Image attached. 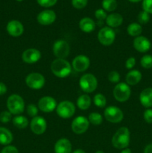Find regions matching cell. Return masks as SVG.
<instances>
[{
    "mask_svg": "<svg viewBox=\"0 0 152 153\" xmlns=\"http://www.w3.org/2000/svg\"><path fill=\"white\" fill-rule=\"evenodd\" d=\"M131 141V133L127 127H121L112 137L111 143L113 147L117 149H124L128 147Z\"/></svg>",
    "mask_w": 152,
    "mask_h": 153,
    "instance_id": "6da1fadb",
    "label": "cell"
},
{
    "mask_svg": "<svg viewBox=\"0 0 152 153\" xmlns=\"http://www.w3.org/2000/svg\"><path fill=\"white\" fill-rule=\"evenodd\" d=\"M51 71L60 79L66 78L72 73V64L66 59L56 58L51 64Z\"/></svg>",
    "mask_w": 152,
    "mask_h": 153,
    "instance_id": "7a4b0ae2",
    "label": "cell"
},
{
    "mask_svg": "<svg viewBox=\"0 0 152 153\" xmlns=\"http://www.w3.org/2000/svg\"><path fill=\"white\" fill-rule=\"evenodd\" d=\"M7 111L11 114L20 115L25 110V105L23 98L19 94H12L7 100Z\"/></svg>",
    "mask_w": 152,
    "mask_h": 153,
    "instance_id": "3957f363",
    "label": "cell"
},
{
    "mask_svg": "<svg viewBox=\"0 0 152 153\" xmlns=\"http://www.w3.org/2000/svg\"><path fill=\"white\" fill-rule=\"evenodd\" d=\"M79 86L84 93L91 94L96 90L98 87V80L92 73H86L79 79Z\"/></svg>",
    "mask_w": 152,
    "mask_h": 153,
    "instance_id": "277c9868",
    "label": "cell"
},
{
    "mask_svg": "<svg viewBox=\"0 0 152 153\" xmlns=\"http://www.w3.org/2000/svg\"><path fill=\"white\" fill-rule=\"evenodd\" d=\"M113 97L119 102H125L130 99L131 95V90L127 83L119 82L116 84L113 91Z\"/></svg>",
    "mask_w": 152,
    "mask_h": 153,
    "instance_id": "5b68a950",
    "label": "cell"
},
{
    "mask_svg": "<svg viewBox=\"0 0 152 153\" xmlns=\"http://www.w3.org/2000/svg\"><path fill=\"white\" fill-rule=\"evenodd\" d=\"M75 105L69 100H64L58 104L56 108L57 114L63 119L71 118L75 113Z\"/></svg>",
    "mask_w": 152,
    "mask_h": 153,
    "instance_id": "8992f818",
    "label": "cell"
},
{
    "mask_svg": "<svg viewBox=\"0 0 152 153\" xmlns=\"http://www.w3.org/2000/svg\"><path fill=\"white\" fill-rule=\"evenodd\" d=\"M52 52L57 58L66 59L70 52V46L68 42L63 39L57 40L52 46Z\"/></svg>",
    "mask_w": 152,
    "mask_h": 153,
    "instance_id": "52a82bcc",
    "label": "cell"
},
{
    "mask_svg": "<svg viewBox=\"0 0 152 153\" xmlns=\"http://www.w3.org/2000/svg\"><path fill=\"white\" fill-rule=\"evenodd\" d=\"M98 40L103 46H109L114 43L116 40V32L112 28L103 27L98 33Z\"/></svg>",
    "mask_w": 152,
    "mask_h": 153,
    "instance_id": "ba28073f",
    "label": "cell"
},
{
    "mask_svg": "<svg viewBox=\"0 0 152 153\" xmlns=\"http://www.w3.org/2000/svg\"><path fill=\"white\" fill-rule=\"evenodd\" d=\"M25 84L32 90H40L46 84V79L40 73H31L25 78Z\"/></svg>",
    "mask_w": 152,
    "mask_h": 153,
    "instance_id": "9c48e42d",
    "label": "cell"
},
{
    "mask_svg": "<svg viewBox=\"0 0 152 153\" xmlns=\"http://www.w3.org/2000/svg\"><path fill=\"white\" fill-rule=\"evenodd\" d=\"M104 116L108 122L112 123H119L123 120L124 113L117 106L110 105L105 108Z\"/></svg>",
    "mask_w": 152,
    "mask_h": 153,
    "instance_id": "30bf717a",
    "label": "cell"
},
{
    "mask_svg": "<svg viewBox=\"0 0 152 153\" xmlns=\"http://www.w3.org/2000/svg\"><path fill=\"white\" fill-rule=\"evenodd\" d=\"M89 124L90 123L87 118L83 116H78L72 120L71 128L75 134H81L87 131Z\"/></svg>",
    "mask_w": 152,
    "mask_h": 153,
    "instance_id": "8fae6325",
    "label": "cell"
},
{
    "mask_svg": "<svg viewBox=\"0 0 152 153\" xmlns=\"http://www.w3.org/2000/svg\"><path fill=\"white\" fill-rule=\"evenodd\" d=\"M57 105L58 103L55 99L49 96H46L40 98L37 104L39 110L44 113H51L53 111L56 110Z\"/></svg>",
    "mask_w": 152,
    "mask_h": 153,
    "instance_id": "7c38bea8",
    "label": "cell"
},
{
    "mask_svg": "<svg viewBox=\"0 0 152 153\" xmlns=\"http://www.w3.org/2000/svg\"><path fill=\"white\" fill-rule=\"evenodd\" d=\"M30 128L34 134L40 135L46 132L47 129V122L43 117L37 116L31 120Z\"/></svg>",
    "mask_w": 152,
    "mask_h": 153,
    "instance_id": "4fadbf2b",
    "label": "cell"
},
{
    "mask_svg": "<svg viewBox=\"0 0 152 153\" xmlns=\"http://www.w3.org/2000/svg\"><path fill=\"white\" fill-rule=\"evenodd\" d=\"M90 66V60L84 55H79L73 59L72 67L73 70L78 73L85 72Z\"/></svg>",
    "mask_w": 152,
    "mask_h": 153,
    "instance_id": "5bb4252c",
    "label": "cell"
},
{
    "mask_svg": "<svg viewBox=\"0 0 152 153\" xmlns=\"http://www.w3.org/2000/svg\"><path fill=\"white\" fill-rule=\"evenodd\" d=\"M41 52L34 48H29L24 51L22 54V60L26 64H32L39 61L41 58Z\"/></svg>",
    "mask_w": 152,
    "mask_h": 153,
    "instance_id": "9a60e30c",
    "label": "cell"
},
{
    "mask_svg": "<svg viewBox=\"0 0 152 153\" xmlns=\"http://www.w3.org/2000/svg\"><path fill=\"white\" fill-rule=\"evenodd\" d=\"M6 30L8 34L11 37H18L22 35L24 33V25L19 20H10L6 25Z\"/></svg>",
    "mask_w": 152,
    "mask_h": 153,
    "instance_id": "2e32d148",
    "label": "cell"
},
{
    "mask_svg": "<svg viewBox=\"0 0 152 153\" xmlns=\"http://www.w3.org/2000/svg\"><path fill=\"white\" fill-rule=\"evenodd\" d=\"M56 13L52 10H44L38 13L37 20L42 25H49L56 20Z\"/></svg>",
    "mask_w": 152,
    "mask_h": 153,
    "instance_id": "e0dca14e",
    "label": "cell"
},
{
    "mask_svg": "<svg viewBox=\"0 0 152 153\" xmlns=\"http://www.w3.org/2000/svg\"><path fill=\"white\" fill-rule=\"evenodd\" d=\"M133 46L137 52H141V53H145L151 49V43L148 38L145 36L140 35L134 38Z\"/></svg>",
    "mask_w": 152,
    "mask_h": 153,
    "instance_id": "ac0fdd59",
    "label": "cell"
},
{
    "mask_svg": "<svg viewBox=\"0 0 152 153\" xmlns=\"http://www.w3.org/2000/svg\"><path fill=\"white\" fill-rule=\"evenodd\" d=\"M55 153H72V146L67 138H61L57 140L54 147Z\"/></svg>",
    "mask_w": 152,
    "mask_h": 153,
    "instance_id": "d6986e66",
    "label": "cell"
},
{
    "mask_svg": "<svg viewBox=\"0 0 152 153\" xmlns=\"http://www.w3.org/2000/svg\"><path fill=\"white\" fill-rule=\"evenodd\" d=\"M139 102L145 108L152 107V88H145L139 94Z\"/></svg>",
    "mask_w": 152,
    "mask_h": 153,
    "instance_id": "ffe728a7",
    "label": "cell"
},
{
    "mask_svg": "<svg viewBox=\"0 0 152 153\" xmlns=\"http://www.w3.org/2000/svg\"><path fill=\"white\" fill-rule=\"evenodd\" d=\"M123 16L118 13H112L107 15L105 19L107 26L112 28L120 26L123 22Z\"/></svg>",
    "mask_w": 152,
    "mask_h": 153,
    "instance_id": "44dd1931",
    "label": "cell"
},
{
    "mask_svg": "<svg viewBox=\"0 0 152 153\" xmlns=\"http://www.w3.org/2000/svg\"><path fill=\"white\" fill-rule=\"evenodd\" d=\"M142 75L141 72L139 71L138 70H132L127 73L125 80H126V83L129 86L131 85L134 86L139 83L140 81L142 80Z\"/></svg>",
    "mask_w": 152,
    "mask_h": 153,
    "instance_id": "7402d4cb",
    "label": "cell"
},
{
    "mask_svg": "<svg viewBox=\"0 0 152 153\" xmlns=\"http://www.w3.org/2000/svg\"><path fill=\"white\" fill-rule=\"evenodd\" d=\"M79 28L85 33H91L95 30V22L90 17H83L79 22Z\"/></svg>",
    "mask_w": 152,
    "mask_h": 153,
    "instance_id": "603a6c76",
    "label": "cell"
},
{
    "mask_svg": "<svg viewBox=\"0 0 152 153\" xmlns=\"http://www.w3.org/2000/svg\"><path fill=\"white\" fill-rule=\"evenodd\" d=\"M13 136L11 131L7 128L0 127V144L7 146L12 143Z\"/></svg>",
    "mask_w": 152,
    "mask_h": 153,
    "instance_id": "cb8c5ba5",
    "label": "cell"
},
{
    "mask_svg": "<svg viewBox=\"0 0 152 153\" xmlns=\"http://www.w3.org/2000/svg\"><path fill=\"white\" fill-rule=\"evenodd\" d=\"M92 103L90 97L88 94H83L77 98L76 104L77 107L82 111H86L89 108Z\"/></svg>",
    "mask_w": 152,
    "mask_h": 153,
    "instance_id": "d4e9b609",
    "label": "cell"
},
{
    "mask_svg": "<svg viewBox=\"0 0 152 153\" xmlns=\"http://www.w3.org/2000/svg\"><path fill=\"white\" fill-rule=\"evenodd\" d=\"M127 32L131 37H137L141 35L142 32V27L138 22H132L128 25L127 28Z\"/></svg>",
    "mask_w": 152,
    "mask_h": 153,
    "instance_id": "484cf974",
    "label": "cell"
},
{
    "mask_svg": "<svg viewBox=\"0 0 152 153\" xmlns=\"http://www.w3.org/2000/svg\"><path fill=\"white\" fill-rule=\"evenodd\" d=\"M12 122L15 127L20 129L25 128L28 126V120L26 117L22 115H16L12 119Z\"/></svg>",
    "mask_w": 152,
    "mask_h": 153,
    "instance_id": "4316f807",
    "label": "cell"
},
{
    "mask_svg": "<svg viewBox=\"0 0 152 153\" xmlns=\"http://www.w3.org/2000/svg\"><path fill=\"white\" fill-rule=\"evenodd\" d=\"M88 120L89 123L93 126H99L103 122V117L102 115L100 114L98 112H92L88 116Z\"/></svg>",
    "mask_w": 152,
    "mask_h": 153,
    "instance_id": "83f0119b",
    "label": "cell"
},
{
    "mask_svg": "<svg viewBox=\"0 0 152 153\" xmlns=\"http://www.w3.org/2000/svg\"><path fill=\"white\" fill-rule=\"evenodd\" d=\"M93 102L96 107L103 108L107 105V99L102 94H97L94 96Z\"/></svg>",
    "mask_w": 152,
    "mask_h": 153,
    "instance_id": "f1b7e54d",
    "label": "cell"
},
{
    "mask_svg": "<svg viewBox=\"0 0 152 153\" xmlns=\"http://www.w3.org/2000/svg\"><path fill=\"white\" fill-rule=\"evenodd\" d=\"M117 6L118 4L116 0H103L102 1V7L105 11H114L117 8Z\"/></svg>",
    "mask_w": 152,
    "mask_h": 153,
    "instance_id": "f546056e",
    "label": "cell"
},
{
    "mask_svg": "<svg viewBox=\"0 0 152 153\" xmlns=\"http://www.w3.org/2000/svg\"><path fill=\"white\" fill-rule=\"evenodd\" d=\"M140 64L145 69L152 68V55H145L140 59Z\"/></svg>",
    "mask_w": 152,
    "mask_h": 153,
    "instance_id": "4dcf8cb0",
    "label": "cell"
},
{
    "mask_svg": "<svg viewBox=\"0 0 152 153\" xmlns=\"http://www.w3.org/2000/svg\"><path fill=\"white\" fill-rule=\"evenodd\" d=\"M95 18L98 19V23L100 24V22H101V25H102L103 22H104V21L106 19V18H107V14L104 9L99 8V9H97V10L95 11Z\"/></svg>",
    "mask_w": 152,
    "mask_h": 153,
    "instance_id": "1f68e13d",
    "label": "cell"
},
{
    "mask_svg": "<svg viewBox=\"0 0 152 153\" xmlns=\"http://www.w3.org/2000/svg\"><path fill=\"white\" fill-rule=\"evenodd\" d=\"M138 21L140 25H145L150 21V14L145 10L139 12L138 15Z\"/></svg>",
    "mask_w": 152,
    "mask_h": 153,
    "instance_id": "d6a6232c",
    "label": "cell"
},
{
    "mask_svg": "<svg viewBox=\"0 0 152 153\" xmlns=\"http://www.w3.org/2000/svg\"><path fill=\"white\" fill-rule=\"evenodd\" d=\"M26 112L28 116L31 117H35L38 114L39 108L36 105L29 104L26 107Z\"/></svg>",
    "mask_w": 152,
    "mask_h": 153,
    "instance_id": "836d02e7",
    "label": "cell"
},
{
    "mask_svg": "<svg viewBox=\"0 0 152 153\" xmlns=\"http://www.w3.org/2000/svg\"><path fill=\"white\" fill-rule=\"evenodd\" d=\"M107 79L110 81V82L114 84H118L119 83V81H120V74L119 73H118L116 70H113V71H110L108 73V76H107Z\"/></svg>",
    "mask_w": 152,
    "mask_h": 153,
    "instance_id": "e575fe53",
    "label": "cell"
},
{
    "mask_svg": "<svg viewBox=\"0 0 152 153\" xmlns=\"http://www.w3.org/2000/svg\"><path fill=\"white\" fill-rule=\"evenodd\" d=\"M12 120V114L8 111H4L0 114V122L7 123Z\"/></svg>",
    "mask_w": 152,
    "mask_h": 153,
    "instance_id": "d590c367",
    "label": "cell"
},
{
    "mask_svg": "<svg viewBox=\"0 0 152 153\" xmlns=\"http://www.w3.org/2000/svg\"><path fill=\"white\" fill-rule=\"evenodd\" d=\"M88 0H72V4L76 9H83L87 5Z\"/></svg>",
    "mask_w": 152,
    "mask_h": 153,
    "instance_id": "8d00e7d4",
    "label": "cell"
},
{
    "mask_svg": "<svg viewBox=\"0 0 152 153\" xmlns=\"http://www.w3.org/2000/svg\"><path fill=\"white\" fill-rule=\"evenodd\" d=\"M38 4L43 7H50L55 5L58 0H37Z\"/></svg>",
    "mask_w": 152,
    "mask_h": 153,
    "instance_id": "74e56055",
    "label": "cell"
},
{
    "mask_svg": "<svg viewBox=\"0 0 152 153\" xmlns=\"http://www.w3.org/2000/svg\"><path fill=\"white\" fill-rule=\"evenodd\" d=\"M142 9L149 14H152V0H142Z\"/></svg>",
    "mask_w": 152,
    "mask_h": 153,
    "instance_id": "f35d334b",
    "label": "cell"
},
{
    "mask_svg": "<svg viewBox=\"0 0 152 153\" xmlns=\"http://www.w3.org/2000/svg\"><path fill=\"white\" fill-rule=\"evenodd\" d=\"M143 118L147 123H152V109L147 108L143 113Z\"/></svg>",
    "mask_w": 152,
    "mask_h": 153,
    "instance_id": "ab89813d",
    "label": "cell"
},
{
    "mask_svg": "<svg viewBox=\"0 0 152 153\" xmlns=\"http://www.w3.org/2000/svg\"><path fill=\"white\" fill-rule=\"evenodd\" d=\"M1 153H19V150L16 146H12V145H7L3 148Z\"/></svg>",
    "mask_w": 152,
    "mask_h": 153,
    "instance_id": "60d3db41",
    "label": "cell"
},
{
    "mask_svg": "<svg viewBox=\"0 0 152 153\" xmlns=\"http://www.w3.org/2000/svg\"><path fill=\"white\" fill-rule=\"evenodd\" d=\"M136 65V58L134 57H130L125 61V67L128 70H131Z\"/></svg>",
    "mask_w": 152,
    "mask_h": 153,
    "instance_id": "b9f144b4",
    "label": "cell"
},
{
    "mask_svg": "<svg viewBox=\"0 0 152 153\" xmlns=\"http://www.w3.org/2000/svg\"><path fill=\"white\" fill-rule=\"evenodd\" d=\"M7 88L5 85V84L3 82H0V96H3L7 93Z\"/></svg>",
    "mask_w": 152,
    "mask_h": 153,
    "instance_id": "7bdbcfd3",
    "label": "cell"
},
{
    "mask_svg": "<svg viewBox=\"0 0 152 153\" xmlns=\"http://www.w3.org/2000/svg\"><path fill=\"white\" fill-rule=\"evenodd\" d=\"M144 153H152V143L147 145L145 147Z\"/></svg>",
    "mask_w": 152,
    "mask_h": 153,
    "instance_id": "ee69618b",
    "label": "cell"
},
{
    "mask_svg": "<svg viewBox=\"0 0 152 153\" xmlns=\"http://www.w3.org/2000/svg\"><path fill=\"white\" fill-rule=\"evenodd\" d=\"M72 153H86V152L84 150H83L82 149H77L73 151Z\"/></svg>",
    "mask_w": 152,
    "mask_h": 153,
    "instance_id": "f6af8a7d",
    "label": "cell"
},
{
    "mask_svg": "<svg viewBox=\"0 0 152 153\" xmlns=\"http://www.w3.org/2000/svg\"><path fill=\"white\" fill-rule=\"evenodd\" d=\"M120 153H132V152H131V149H129V148H126V149H122Z\"/></svg>",
    "mask_w": 152,
    "mask_h": 153,
    "instance_id": "bcb514c9",
    "label": "cell"
},
{
    "mask_svg": "<svg viewBox=\"0 0 152 153\" xmlns=\"http://www.w3.org/2000/svg\"><path fill=\"white\" fill-rule=\"evenodd\" d=\"M129 1H131V2H133V3H137V2H139V1H142V0H128Z\"/></svg>",
    "mask_w": 152,
    "mask_h": 153,
    "instance_id": "7dc6e473",
    "label": "cell"
},
{
    "mask_svg": "<svg viewBox=\"0 0 152 153\" xmlns=\"http://www.w3.org/2000/svg\"><path fill=\"white\" fill-rule=\"evenodd\" d=\"M95 153H104V151H102V150H98V151H96V152H95Z\"/></svg>",
    "mask_w": 152,
    "mask_h": 153,
    "instance_id": "c3c4849f",
    "label": "cell"
},
{
    "mask_svg": "<svg viewBox=\"0 0 152 153\" xmlns=\"http://www.w3.org/2000/svg\"><path fill=\"white\" fill-rule=\"evenodd\" d=\"M16 1H19V2H20V1H23V0H16Z\"/></svg>",
    "mask_w": 152,
    "mask_h": 153,
    "instance_id": "681fc988",
    "label": "cell"
},
{
    "mask_svg": "<svg viewBox=\"0 0 152 153\" xmlns=\"http://www.w3.org/2000/svg\"><path fill=\"white\" fill-rule=\"evenodd\" d=\"M0 153H1V152H0Z\"/></svg>",
    "mask_w": 152,
    "mask_h": 153,
    "instance_id": "f907efd6",
    "label": "cell"
}]
</instances>
